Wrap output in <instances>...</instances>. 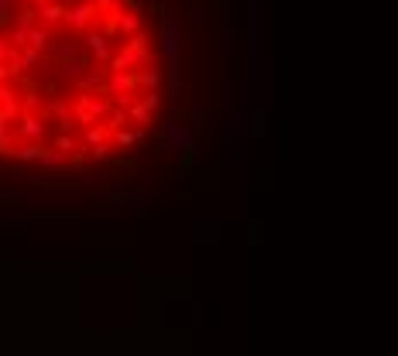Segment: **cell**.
Here are the masks:
<instances>
[{
  "label": "cell",
  "instance_id": "1",
  "mask_svg": "<svg viewBox=\"0 0 398 356\" xmlns=\"http://www.w3.org/2000/svg\"><path fill=\"white\" fill-rule=\"evenodd\" d=\"M165 69L141 0H0V158L97 172L158 124Z\"/></svg>",
  "mask_w": 398,
  "mask_h": 356
}]
</instances>
